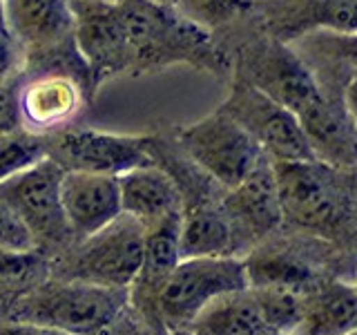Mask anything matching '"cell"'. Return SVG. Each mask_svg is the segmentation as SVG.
<instances>
[{"instance_id":"cell-1","label":"cell","mask_w":357,"mask_h":335,"mask_svg":"<svg viewBox=\"0 0 357 335\" xmlns=\"http://www.w3.org/2000/svg\"><path fill=\"white\" fill-rule=\"evenodd\" d=\"M130 302V288L47 277L16 302L7 322H31L67 335H100Z\"/></svg>"},{"instance_id":"cell-2","label":"cell","mask_w":357,"mask_h":335,"mask_svg":"<svg viewBox=\"0 0 357 335\" xmlns=\"http://www.w3.org/2000/svg\"><path fill=\"white\" fill-rule=\"evenodd\" d=\"M143 244V223L128 212H121L105 228L78 239L61 255L50 257V273L59 279L130 288L141 268Z\"/></svg>"},{"instance_id":"cell-3","label":"cell","mask_w":357,"mask_h":335,"mask_svg":"<svg viewBox=\"0 0 357 335\" xmlns=\"http://www.w3.org/2000/svg\"><path fill=\"white\" fill-rule=\"evenodd\" d=\"M63 174V168L45 156L0 184V201L25 223L38 251L47 257L61 255L78 241L61 204Z\"/></svg>"},{"instance_id":"cell-4","label":"cell","mask_w":357,"mask_h":335,"mask_svg":"<svg viewBox=\"0 0 357 335\" xmlns=\"http://www.w3.org/2000/svg\"><path fill=\"white\" fill-rule=\"evenodd\" d=\"M234 76L261 89L297 119L306 114L321 96V83L310 63L290 47V43L271 34L248 43L239 52Z\"/></svg>"},{"instance_id":"cell-5","label":"cell","mask_w":357,"mask_h":335,"mask_svg":"<svg viewBox=\"0 0 357 335\" xmlns=\"http://www.w3.org/2000/svg\"><path fill=\"white\" fill-rule=\"evenodd\" d=\"M248 286L243 257H190L178 262L167 277L156 297V308L167 329L183 331L215 297Z\"/></svg>"},{"instance_id":"cell-6","label":"cell","mask_w":357,"mask_h":335,"mask_svg":"<svg viewBox=\"0 0 357 335\" xmlns=\"http://www.w3.org/2000/svg\"><path fill=\"white\" fill-rule=\"evenodd\" d=\"M181 152L223 190L234 188L264 156L257 141L223 110L176 130Z\"/></svg>"},{"instance_id":"cell-7","label":"cell","mask_w":357,"mask_h":335,"mask_svg":"<svg viewBox=\"0 0 357 335\" xmlns=\"http://www.w3.org/2000/svg\"><path fill=\"white\" fill-rule=\"evenodd\" d=\"M250 134L273 161H317L299 119L243 78L234 76L221 107Z\"/></svg>"},{"instance_id":"cell-8","label":"cell","mask_w":357,"mask_h":335,"mask_svg":"<svg viewBox=\"0 0 357 335\" xmlns=\"http://www.w3.org/2000/svg\"><path fill=\"white\" fill-rule=\"evenodd\" d=\"M284 221L304 230H326L337 223L344 193L340 168L321 161H273Z\"/></svg>"},{"instance_id":"cell-9","label":"cell","mask_w":357,"mask_h":335,"mask_svg":"<svg viewBox=\"0 0 357 335\" xmlns=\"http://www.w3.org/2000/svg\"><path fill=\"white\" fill-rule=\"evenodd\" d=\"M45 156L65 172L123 174L132 168L152 165L150 137H119L96 130H72L45 134Z\"/></svg>"},{"instance_id":"cell-10","label":"cell","mask_w":357,"mask_h":335,"mask_svg":"<svg viewBox=\"0 0 357 335\" xmlns=\"http://www.w3.org/2000/svg\"><path fill=\"white\" fill-rule=\"evenodd\" d=\"M83 78L70 67H40L20 81L14 94L16 117L22 130L52 134L70 128L83 112Z\"/></svg>"},{"instance_id":"cell-11","label":"cell","mask_w":357,"mask_h":335,"mask_svg":"<svg viewBox=\"0 0 357 335\" xmlns=\"http://www.w3.org/2000/svg\"><path fill=\"white\" fill-rule=\"evenodd\" d=\"M221 210L230 223L234 255L241 248H250L264 241L268 234L282 226L284 217L279 206L273 159L264 154L259 163L243 177V181L230 190H223Z\"/></svg>"},{"instance_id":"cell-12","label":"cell","mask_w":357,"mask_h":335,"mask_svg":"<svg viewBox=\"0 0 357 335\" xmlns=\"http://www.w3.org/2000/svg\"><path fill=\"white\" fill-rule=\"evenodd\" d=\"M74 14V45L87 70L105 78L130 70V50L116 0H70Z\"/></svg>"},{"instance_id":"cell-13","label":"cell","mask_w":357,"mask_h":335,"mask_svg":"<svg viewBox=\"0 0 357 335\" xmlns=\"http://www.w3.org/2000/svg\"><path fill=\"white\" fill-rule=\"evenodd\" d=\"M351 67V65H349ZM319 78L321 96L306 114L299 117L312 156L331 168L349 170L357 165V128L344 103V81Z\"/></svg>"},{"instance_id":"cell-14","label":"cell","mask_w":357,"mask_h":335,"mask_svg":"<svg viewBox=\"0 0 357 335\" xmlns=\"http://www.w3.org/2000/svg\"><path fill=\"white\" fill-rule=\"evenodd\" d=\"M5 16L9 36L38 63L74 45L70 0H5Z\"/></svg>"},{"instance_id":"cell-15","label":"cell","mask_w":357,"mask_h":335,"mask_svg":"<svg viewBox=\"0 0 357 335\" xmlns=\"http://www.w3.org/2000/svg\"><path fill=\"white\" fill-rule=\"evenodd\" d=\"M266 34L293 43L315 31L357 34V0H264Z\"/></svg>"},{"instance_id":"cell-16","label":"cell","mask_w":357,"mask_h":335,"mask_svg":"<svg viewBox=\"0 0 357 335\" xmlns=\"http://www.w3.org/2000/svg\"><path fill=\"white\" fill-rule=\"evenodd\" d=\"M61 204L76 239L89 237L121 215L119 177L65 172L61 179Z\"/></svg>"},{"instance_id":"cell-17","label":"cell","mask_w":357,"mask_h":335,"mask_svg":"<svg viewBox=\"0 0 357 335\" xmlns=\"http://www.w3.org/2000/svg\"><path fill=\"white\" fill-rule=\"evenodd\" d=\"M121 212H128L134 219L150 228L161 219L183 212L181 193L174 179L159 165H141L119 174Z\"/></svg>"},{"instance_id":"cell-18","label":"cell","mask_w":357,"mask_h":335,"mask_svg":"<svg viewBox=\"0 0 357 335\" xmlns=\"http://www.w3.org/2000/svg\"><path fill=\"white\" fill-rule=\"evenodd\" d=\"M178 255H181V260L234 255L230 223L221 210V199H206L183 206Z\"/></svg>"},{"instance_id":"cell-19","label":"cell","mask_w":357,"mask_h":335,"mask_svg":"<svg viewBox=\"0 0 357 335\" xmlns=\"http://www.w3.org/2000/svg\"><path fill=\"white\" fill-rule=\"evenodd\" d=\"M190 335H266L268 327L250 288L215 297L183 329Z\"/></svg>"},{"instance_id":"cell-20","label":"cell","mask_w":357,"mask_h":335,"mask_svg":"<svg viewBox=\"0 0 357 335\" xmlns=\"http://www.w3.org/2000/svg\"><path fill=\"white\" fill-rule=\"evenodd\" d=\"M357 331V288L335 284L312 290L304 318L290 335H349Z\"/></svg>"},{"instance_id":"cell-21","label":"cell","mask_w":357,"mask_h":335,"mask_svg":"<svg viewBox=\"0 0 357 335\" xmlns=\"http://www.w3.org/2000/svg\"><path fill=\"white\" fill-rule=\"evenodd\" d=\"M50 275V257L40 251H0V322H7L16 302Z\"/></svg>"},{"instance_id":"cell-22","label":"cell","mask_w":357,"mask_h":335,"mask_svg":"<svg viewBox=\"0 0 357 335\" xmlns=\"http://www.w3.org/2000/svg\"><path fill=\"white\" fill-rule=\"evenodd\" d=\"M257 302L264 324L271 331L290 335L304 318L312 290L297 284H257L248 286Z\"/></svg>"},{"instance_id":"cell-23","label":"cell","mask_w":357,"mask_h":335,"mask_svg":"<svg viewBox=\"0 0 357 335\" xmlns=\"http://www.w3.org/2000/svg\"><path fill=\"white\" fill-rule=\"evenodd\" d=\"M259 0H174V9L197 27L215 31L243 18Z\"/></svg>"},{"instance_id":"cell-24","label":"cell","mask_w":357,"mask_h":335,"mask_svg":"<svg viewBox=\"0 0 357 335\" xmlns=\"http://www.w3.org/2000/svg\"><path fill=\"white\" fill-rule=\"evenodd\" d=\"M45 159V137L14 128L0 134V184Z\"/></svg>"},{"instance_id":"cell-25","label":"cell","mask_w":357,"mask_h":335,"mask_svg":"<svg viewBox=\"0 0 357 335\" xmlns=\"http://www.w3.org/2000/svg\"><path fill=\"white\" fill-rule=\"evenodd\" d=\"M304 47L315 56L317 61L328 63H357V34H331V31H315L299 38Z\"/></svg>"},{"instance_id":"cell-26","label":"cell","mask_w":357,"mask_h":335,"mask_svg":"<svg viewBox=\"0 0 357 335\" xmlns=\"http://www.w3.org/2000/svg\"><path fill=\"white\" fill-rule=\"evenodd\" d=\"M100 335H174V331L167 329L161 315H143L137 308H132L128 302L121 315Z\"/></svg>"},{"instance_id":"cell-27","label":"cell","mask_w":357,"mask_h":335,"mask_svg":"<svg viewBox=\"0 0 357 335\" xmlns=\"http://www.w3.org/2000/svg\"><path fill=\"white\" fill-rule=\"evenodd\" d=\"M0 251H11V253L38 251L36 239L31 237L25 223L3 201H0Z\"/></svg>"},{"instance_id":"cell-28","label":"cell","mask_w":357,"mask_h":335,"mask_svg":"<svg viewBox=\"0 0 357 335\" xmlns=\"http://www.w3.org/2000/svg\"><path fill=\"white\" fill-rule=\"evenodd\" d=\"M20 52L22 50L18 47V43L7 31H0V87H5L9 78L18 72L22 56Z\"/></svg>"},{"instance_id":"cell-29","label":"cell","mask_w":357,"mask_h":335,"mask_svg":"<svg viewBox=\"0 0 357 335\" xmlns=\"http://www.w3.org/2000/svg\"><path fill=\"white\" fill-rule=\"evenodd\" d=\"M0 335H67V333L31 322H0Z\"/></svg>"},{"instance_id":"cell-30","label":"cell","mask_w":357,"mask_h":335,"mask_svg":"<svg viewBox=\"0 0 357 335\" xmlns=\"http://www.w3.org/2000/svg\"><path fill=\"white\" fill-rule=\"evenodd\" d=\"M344 103L346 110L357 128V63L349 67V74H346V81H344Z\"/></svg>"},{"instance_id":"cell-31","label":"cell","mask_w":357,"mask_h":335,"mask_svg":"<svg viewBox=\"0 0 357 335\" xmlns=\"http://www.w3.org/2000/svg\"><path fill=\"white\" fill-rule=\"evenodd\" d=\"M0 31H7V16H5V0H0Z\"/></svg>"},{"instance_id":"cell-32","label":"cell","mask_w":357,"mask_h":335,"mask_svg":"<svg viewBox=\"0 0 357 335\" xmlns=\"http://www.w3.org/2000/svg\"><path fill=\"white\" fill-rule=\"evenodd\" d=\"M156 5H167V7H174V0H152Z\"/></svg>"},{"instance_id":"cell-33","label":"cell","mask_w":357,"mask_h":335,"mask_svg":"<svg viewBox=\"0 0 357 335\" xmlns=\"http://www.w3.org/2000/svg\"><path fill=\"white\" fill-rule=\"evenodd\" d=\"M266 335H286V333H277V331H271V329H268V333Z\"/></svg>"},{"instance_id":"cell-34","label":"cell","mask_w":357,"mask_h":335,"mask_svg":"<svg viewBox=\"0 0 357 335\" xmlns=\"http://www.w3.org/2000/svg\"><path fill=\"white\" fill-rule=\"evenodd\" d=\"M349 335H357V331H353V333H349Z\"/></svg>"}]
</instances>
